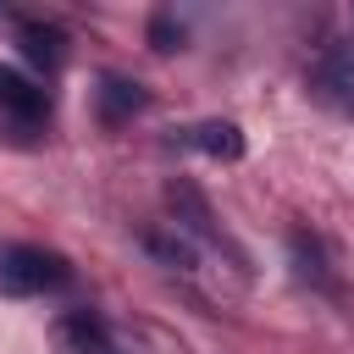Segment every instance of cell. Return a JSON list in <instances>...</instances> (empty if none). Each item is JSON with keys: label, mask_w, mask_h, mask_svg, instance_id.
<instances>
[{"label": "cell", "mask_w": 354, "mask_h": 354, "mask_svg": "<svg viewBox=\"0 0 354 354\" xmlns=\"http://www.w3.org/2000/svg\"><path fill=\"white\" fill-rule=\"evenodd\" d=\"M66 277H72L66 260L50 254V249L17 243V249L0 254V288H6V293H44V288H61Z\"/></svg>", "instance_id": "6da1fadb"}, {"label": "cell", "mask_w": 354, "mask_h": 354, "mask_svg": "<svg viewBox=\"0 0 354 354\" xmlns=\"http://www.w3.org/2000/svg\"><path fill=\"white\" fill-rule=\"evenodd\" d=\"M144 105V88L138 83H127V77H105L100 83V116L105 122H122V116H133Z\"/></svg>", "instance_id": "7a4b0ae2"}, {"label": "cell", "mask_w": 354, "mask_h": 354, "mask_svg": "<svg viewBox=\"0 0 354 354\" xmlns=\"http://www.w3.org/2000/svg\"><path fill=\"white\" fill-rule=\"evenodd\" d=\"M22 55L33 61V66H61V33L55 28H44V22H22Z\"/></svg>", "instance_id": "3957f363"}, {"label": "cell", "mask_w": 354, "mask_h": 354, "mask_svg": "<svg viewBox=\"0 0 354 354\" xmlns=\"http://www.w3.org/2000/svg\"><path fill=\"white\" fill-rule=\"evenodd\" d=\"M194 144H199L205 155H216V160H238V155H243V133H238L232 122H205V127H194Z\"/></svg>", "instance_id": "277c9868"}, {"label": "cell", "mask_w": 354, "mask_h": 354, "mask_svg": "<svg viewBox=\"0 0 354 354\" xmlns=\"http://www.w3.org/2000/svg\"><path fill=\"white\" fill-rule=\"evenodd\" d=\"M0 105H6V111H22V116H39V111H44V94H39L28 77H17L11 66H0Z\"/></svg>", "instance_id": "5b68a950"}, {"label": "cell", "mask_w": 354, "mask_h": 354, "mask_svg": "<svg viewBox=\"0 0 354 354\" xmlns=\"http://www.w3.org/2000/svg\"><path fill=\"white\" fill-rule=\"evenodd\" d=\"M61 337H66L77 354H100V348H105V326H100L88 310H72V315L61 321Z\"/></svg>", "instance_id": "8992f818"}, {"label": "cell", "mask_w": 354, "mask_h": 354, "mask_svg": "<svg viewBox=\"0 0 354 354\" xmlns=\"http://www.w3.org/2000/svg\"><path fill=\"white\" fill-rule=\"evenodd\" d=\"M171 205L188 210V227H194V232H210V210H205V199H199L188 183H171Z\"/></svg>", "instance_id": "52a82bcc"}, {"label": "cell", "mask_w": 354, "mask_h": 354, "mask_svg": "<svg viewBox=\"0 0 354 354\" xmlns=\"http://www.w3.org/2000/svg\"><path fill=\"white\" fill-rule=\"evenodd\" d=\"M149 44H155V50H177V44H183V28H177L171 17H155V22H149Z\"/></svg>", "instance_id": "ba28073f"}]
</instances>
